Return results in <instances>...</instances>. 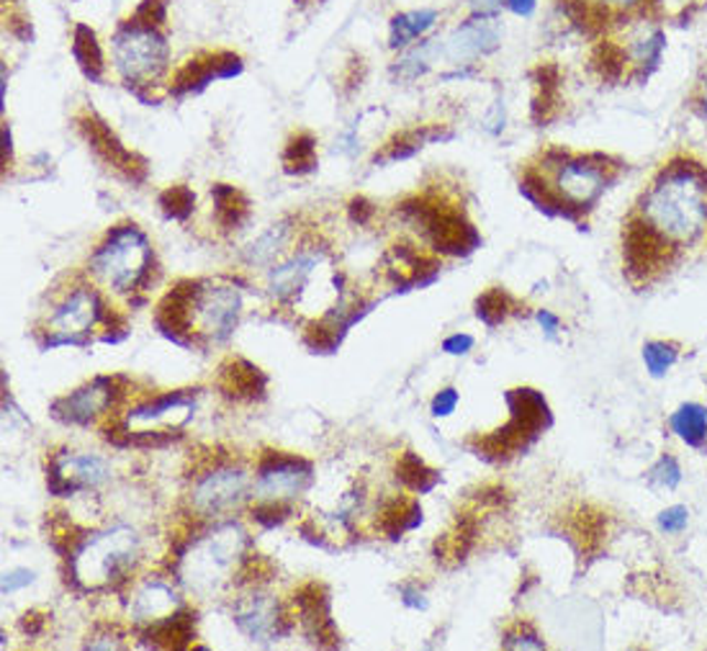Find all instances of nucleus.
<instances>
[{"label":"nucleus","mask_w":707,"mask_h":651,"mask_svg":"<svg viewBox=\"0 0 707 651\" xmlns=\"http://www.w3.org/2000/svg\"><path fill=\"white\" fill-rule=\"evenodd\" d=\"M705 111H707V81H705Z\"/></svg>","instance_id":"55"},{"label":"nucleus","mask_w":707,"mask_h":651,"mask_svg":"<svg viewBox=\"0 0 707 651\" xmlns=\"http://www.w3.org/2000/svg\"><path fill=\"white\" fill-rule=\"evenodd\" d=\"M212 199L216 206V220H219L224 230H237L247 220V214H250V201L235 185H212Z\"/></svg>","instance_id":"27"},{"label":"nucleus","mask_w":707,"mask_h":651,"mask_svg":"<svg viewBox=\"0 0 707 651\" xmlns=\"http://www.w3.org/2000/svg\"><path fill=\"white\" fill-rule=\"evenodd\" d=\"M504 0H469L471 15H500Z\"/></svg>","instance_id":"47"},{"label":"nucleus","mask_w":707,"mask_h":651,"mask_svg":"<svg viewBox=\"0 0 707 651\" xmlns=\"http://www.w3.org/2000/svg\"><path fill=\"white\" fill-rule=\"evenodd\" d=\"M31 583H34V575H31L29 569H15V572H11V575H6V579H3V595L21 590V587H26Z\"/></svg>","instance_id":"46"},{"label":"nucleus","mask_w":707,"mask_h":651,"mask_svg":"<svg viewBox=\"0 0 707 651\" xmlns=\"http://www.w3.org/2000/svg\"><path fill=\"white\" fill-rule=\"evenodd\" d=\"M158 204L168 220L183 222V220H189V216L193 214V209H196V193H193L189 185H183V183L168 185V189L160 193Z\"/></svg>","instance_id":"35"},{"label":"nucleus","mask_w":707,"mask_h":651,"mask_svg":"<svg viewBox=\"0 0 707 651\" xmlns=\"http://www.w3.org/2000/svg\"><path fill=\"white\" fill-rule=\"evenodd\" d=\"M214 67H216V77L219 81H229V77L243 75V57L235 52H214Z\"/></svg>","instance_id":"41"},{"label":"nucleus","mask_w":707,"mask_h":651,"mask_svg":"<svg viewBox=\"0 0 707 651\" xmlns=\"http://www.w3.org/2000/svg\"><path fill=\"white\" fill-rule=\"evenodd\" d=\"M193 409V399L191 394L185 392H175V394H168V397H160L150 402V405L144 407H137L135 413H131L129 420H139V423H150V420H160V417H165L170 413H183V415H191Z\"/></svg>","instance_id":"34"},{"label":"nucleus","mask_w":707,"mask_h":651,"mask_svg":"<svg viewBox=\"0 0 707 651\" xmlns=\"http://www.w3.org/2000/svg\"><path fill=\"white\" fill-rule=\"evenodd\" d=\"M651 479H654V482L662 484V487H677V482H679L677 461H674L672 456H666V459L658 461L656 469L651 471Z\"/></svg>","instance_id":"43"},{"label":"nucleus","mask_w":707,"mask_h":651,"mask_svg":"<svg viewBox=\"0 0 707 651\" xmlns=\"http://www.w3.org/2000/svg\"><path fill=\"white\" fill-rule=\"evenodd\" d=\"M396 477H399L411 492H430L440 479L438 471H432L417 453L411 451L404 453L399 463H396Z\"/></svg>","instance_id":"32"},{"label":"nucleus","mask_w":707,"mask_h":651,"mask_svg":"<svg viewBox=\"0 0 707 651\" xmlns=\"http://www.w3.org/2000/svg\"><path fill=\"white\" fill-rule=\"evenodd\" d=\"M314 268H317V255H312V253L293 255L291 260L283 263V266L270 270V278H268L270 294L281 301L297 299L299 294L304 291L309 278H312Z\"/></svg>","instance_id":"20"},{"label":"nucleus","mask_w":707,"mask_h":651,"mask_svg":"<svg viewBox=\"0 0 707 651\" xmlns=\"http://www.w3.org/2000/svg\"><path fill=\"white\" fill-rule=\"evenodd\" d=\"M286 239H289V224L281 222V224H274L266 235H263L258 243L250 245V250H247V260L250 263H268L270 258H276V253H281V247L286 245Z\"/></svg>","instance_id":"36"},{"label":"nucleus","mask_w":707,"mask_h":651,"mask_svg":"<svg viewBox=\"0 0 707 651\" xmlns=\"http://www.w3.org/2000/svg\"><path fill=\"white\" fill-rule=\"evenodd\" d=\"M268 378L258 366H253L245 359H229L222 363L219 369V389L227 394L229 399L237 402H253L260 399L266 394Z\"/></svg>","instance_id":"18"},{"label":"nucleus","mask_w":707,"mask_h":651,"mask_svg":"<svg viewBox=\"0 0 707 651\" xmlns=\"http://www.w3.org/2000/svg\"><path fill=\"white\" fill-rule=\"evenodd\" d=\"M73 57L77 62V67L83 70L85 77L90 81H100L106 73V60H104V50H100V42L88 23H75L73 29Z\"/></svg>","instance_id":"24"},{"label":"nucleus","mask_w":707,"mask_h":651,"mask_svg":"<svg viewBox=\"0 0 707 651\" xmlns=\"http://www.w3.org/2000/svg\"><path fill=\"white\" fill-rule=\"evenodd\" d=\"M21 629L26 631L29 637H36V633L44 629V616L39 613V610H31V613L21 618Z\"/></svg>","instance_id":"52"},{"label":"nucleus","mask_w":707,"mask_h":651,"mask_svg":"<svg viewBox=\"0 0 707 651\" xmlns=\"http://www.w3.org/2000/svg\"><path fill=\"white\" fill-rule=\"evenodd\" d=\"M235 621L253 641H270L281 633V629H278L281 613H278L276 600L268 598V595H253L250 600L243 602L237 608Z\"/></svg>","instance_id":"19"},{"label":"nucleus","mask_w":707,"mask_h":651,"mask_svg":"<svg viewBox=\"0 0 707 651\" xmlns=\"http://www.w3.org/2000/svg\"><path fill=\"white\" fill-rule=\"evenodd\" d=\"M687 525V508L674 505L658 515V529L666 533H679Z\"/></svg>","instance_id":"44"},{"label":"nucleus","mask_w":707,"mask_h":651,"mask_svg":"<svg viewBox=\"0 0 707 651\" xmlns=\"http://www.w3.org/2000/svg\"><path fill=\"white\" fill-rule=\"evenodd\" d=\"M512 299L504 294L502 289H492L486 294H481L476 301V314L479 320H484L486 324H500L504 317L510 314Z\"/></svg>","instance_id":"37"},{"label":"nucleus","mask_w":707,"mask_h":651,"mask_svg":"<svg viewBox=\"0 0 707 651\" xmlns=\"http://www.w3.org/2000/svg\"><path fill=\"white\" fill-rule=\"evenodd\" d=\"M373 212H376V209H373L371 201H365V199H353L351 201V220L353 222L365 224L373 216Z\"/></svg>","instance_id":"50"},{"label":"nucleus","mask_w":707,"mask_h":651,"mask_svg":"<svg viewBox=\"0 0 707 651\" xmlns=\"http://www.w3.org/2000/svg\"><path fill=\"white\" fill-rule=\"evenodd\" d=\"M438 54H442V44L435 42V39H419V42L407 46V52L394 62L392 73L399 81H417V77H422L432 67Z\"/></svg>","instance_id":"26"},{"label":"nucleus","mask_w":707,"mask_h":651,"mask_svg":"<svg viewBox=\"0 0 707 651\" xmlns=\"http://www.w3.org/2000/svg\"><path fill=\"white\" fill-rule=\"evenodd\" d=\"M114 65L135 88H147L168 70L170 50L158 26L124 21L114 34Z\"/></svg>","instance_id":"5"},{"label":"nucleus","mask_w":707,"mask_h":651,"mask_svg":"<svg viewBox=\"0 0 707 651\" xmlns=\"http://www.w3.org/2000/svg\"><path fill=\"white\" fill-rule=\"evenodd\" d=\"M93 641H88V649H121L124 644L119 641V633H96V637H90Z\"/></svg>","instance_id":"51"},{"label":"nucleus","mask_w":707,"mask_h":651,"mask_svg":"<svg viewBox=\"0 0 707 651\" xmlns=\"http://www.w3.org/2000/svg\"><path fill=\"white\" fill-rule=\"evenodd\" d=\"M119 384L121 378H108V376L93 378L90 384H85L77 392L54 402L52 415L57 417L60 423H67V425L90 423L93 417L104 413V409L111 407L114 402L121 397L124 392L119 389Z\"/></svg>","instance_id":"11"},{"label":"nucleus","mask_w":707,"mask_h":651,"mask_svg":"<svg viewBox=\"0 0 707 651\" xmlns=\"http://www.w3.org/2000/svg\"><path fill=\"white\" fill-rule=\"evenodd\" d=\"M139 538L131 529H114L85 541L73 554V577L85 590H106L124 583L135 567Z\"/></svg>","instance_id":"3"},{"label":"nucleus","mask_w":707,"mask_h":651,"mask_svg":"<svg viewBox=\"0 0 707 651\" xmlns=\"http://www.w3.org/2000/svg\"><path fill=\"white\" fill-rule=\"evenodd\" d=\"M199 286V281H181L160 301L154 322H158L162 335H168L173 343H191L189 335L193 332V317H196Z\"/></svg>","instance_id":"15"},{"label":"nucleus","mask_w":707,"mask_h":651,"mask_svg":"<svg viewBox=\"0 0 707 651\" xmlns=\"http://www.w3.org/2000/svg\"><path fill=\"white\" fill-rule=\"evenodd\" d=\"M131 21L137 23H144V26H162V23L168 21V3L165 0H142V3L137 6L135 15H131Z\"/></svg>","instance_id":"39"},{"label":"nucleus","mask_w":707,"mask_h":651,"mask_svg":"<svg viewBox=\"0 0 707 651\" xmlns=\"http://www.w3.org/2000/svg\"><path fill=\"white\" fill-rule=\"evenodd\" d=\"M293 602L299 606L301 623H304L309 639L320 647H335L338 631H335V623H332L328 587L307 583L297 595H293Z\"/></svg>","instance_id":"17"},{"label":"nucleus","mask_w":707,"mask_h":651,"mask_svg":"<svg viewBox=\"0 0 707 651\" xmlns=\"http://www.w3.org/2000/svg\"><path fill=\"white\" fill-rule=\"evenodd\" d=\"M100 314H104V305H100L98 294L88 289L75 291L73 297L57 309V314L52 317L54 338L50 340V345L83 343V335L100 320Z\"/></svg>","instance_id":"13"},{"label":"nucleus","mask_w":707,"mask_h":651,"mask_svg":"<svg viewBox=\"0 0 707 651\" xmlns=\"http://www.w3.org/2000/svg\"><path fill=\"white\" fill-rule=\"evenodd\" d=\"M666 255H669V247H666L646 224L633 216L623 232V260L628 274L643 281V278H649L654 270L664 266Z\"/></svg>","instance_id":"14"},{"label":"nucleus","mask_w":707,"mask_h":651,"mask_svg":"<svg viewBox=\"0 0 707 651\" xmlns=\"http://www.w3.org/2000/svg\"><path fill=\"white\" fill-rule=\"evenodd\" d=\"M538 322L543 324V330H546L548 335H554L558 330V317H554L550 312H538Z\"/></svg>","instance_id":"53"},{"label":"nucleus","mask_w":707,"mask_h":651,"mask_svg":"<svg viewBox=\"0 0 707 651\" xmlns=\"http://www.w3.org/2000/svg\"><path fill=\"white\" fill-rule=\"evenodd\" d=\"M247 536L239 525H219V529L196 538L189 552L181 556V579L191 590L208 595L227 583L237 564L245 562Z\"/></svg>","instance_id":"2"},{"label":"nucleus","mask_w":707,"mask_h":651,"mask_svg":"<svg viewBox=\"0 0 707 651\" xmlns=\"http://www.w3.org/2000/svg\"><path fill=\"white\" fill-rule=\"evenodd\" d=\"M239 307H243V299H239L237 289H232V286H199L196 317L201 324H204L206 335H212L214 340H224L232 335L239 317Z\"/></svg>","instance_id":"12"},{"label":"nucleus","mask_w":707,"mask_h":651,"mask_svg":"<svg viewBox=\"0 0 707 651\" xmlns=\"http://www.w3.org/2000/svg\"><path fill=\"white\" fill-rule=\"evenodd\" d=\"M178 608H181V600L168 585L147 583L135 598V621L150 626L178 613Z\"/></svg>","instance_id":"22"},{"label":"nucleus","mask_w":707,"mask_h":651,"mask_svg":"<svg viewBox=\"0 0 707 651\" xmlns=\"http://www.w3.org/2000/svg\"><path fill=\"white\" fill-rule=\"evenodd\" d=\"M473 348V338L471 335H453L448 338L446 343H442V351L450 353V355H463L469 353Z\"/></svg>","instance_id":"49"},{"label":"nucleus","mask_w":707,"mask_h":651,"mask_svg":"<svg viewBox=\"0 0 707 651\" xmlns=\"http://www.w3.org/2000/svg\"><path fill=\"white\" fill-rule=\"evenodd\" d=\"M3 160H6V168H8V162L13 160V145H11V127H3Z\"/></svg>","instance_id":"54"},{"label":"nucleus","mask_w":707,"mask_h":651,"mask_svg":"<svg viewBox=\"0 0 707 651\" xmlns=\"http://www.w3.org/2000/svg\"><path fill=\"white\" fill-rule=\"evenodd\" d=\"M193 637H196L193 618L189 613H173L147 626L144 644L154 649H183L191 644Z\"/></svg>","instance_id":"23"},{"label":"nucleus","mask_w":707,"mask_h":651,"mask_svg":"<svg viewBox=\"0 0 707 651\" xmlns=\"http://www.w3.org/2000/svg\"><path fill=\"white\" fill-rule=\"evenodd\" d=\"M458 405V392L456 389H442L438 397L432 399V415L435 417H448Z\"/></svg>","instance_id":"45"},{"label":"nucleus","mask_w":707,"mask_h":651,"mask_svg":"<svg viewBox=\"0 0 707 651\" xmlns=\"http://www.w3.org/2000/svg\"><path fill=\"white\" fill-rule=\"evenodd\" d=\"M312 482V463L299 456L268 451L258 467V494L266 500H289Z\"/></svg>","instance_id":"9"},{"label":"nucleus","mask_w":707,"mask_h":651,"mask_svg":"<svg viewBox=\"0 0 707 651\" xmlns=\"http://www.w3.org/2000/svg\"><path fill=\"white\" fill-rule=\"evenodd\" d=\"M108 479L106 463L96 456H65V459L54 461L46 487L57 498H67L77 490H90V487L104 484Z\"/></svg>","instance_id":"16"},{"label":"nucleus","mask_w":707,"mask_h":651,"mask_svg":"<svg viewBox=\"0 0 707 651\" xmlns=\"http://www.w3.org/2000/svg\"><path fill=\"white\" fill-rule=\"evenodd\" d=\"M592 67L602 81H618V77H623L628 67L623 44L610 42V39H604V42L597 44V50L592 52Z\"/></svg>","instance_id":"33"},{"label":"nucleus","mask_w":707,"mask_h":651,"mask_svg":"<svg viewBox=\"0 0 707 651\" xmlns=\"http://www.w3.org/2000/svg\"><path fill=\"white\" fill-rule=\"evenodd\" d=\"M77 129L85 137V142L108 168H114L121 178H127L131 183H142L147 178V162L139 158L137 152L127 150L121 145V139L114 135V129L96 114H81L77 116Z\"/></svg>","instance_id":"8"},{"label":"nucleus","mask_w":707,"mask_h":651,"mask_svg":"<svg viewBox=\"0 0 707 651\" xmlns=\"http://www.w3.org/2000/svg\"><path fill=\"white\" fill-rule=\"evenodd\" d=\"M504 8L517 19H531L538 11V0H504Z\"/></svg>","instance_id":"48"},{"label":"nucleus","mask_w":707,"mask_h":651,"mask_svg":"<svg viewBox=\"0 0 707 651\" xmlns=\"http://www.w3.org/2000/svg\"><path fill=\"white\" fill-rule=\"evenodd\" d=\"M422 523V510L415 500H394L384 508V513L378 517V529L386 533L388 538H399L404 531L417 529Z\"/></svg>","instance_id":"29"},{"label":"nucleus","mask_w":707,"mask_h":651,"mask_svg":"<svg viewBox=\"0 0 707 651\" xmlns=\"http://www.w3.org/2000/svg\"><path fill=\"white\" fill-rule=\"evenodd\" d=\"M610 166L600 158H558L556 178L550 189L561 199L566 214L574 216L579 209L592 206L610 183Z\"/></svg>","instance_id":"6"},{"label":"nucleus","mask_w":707,"mask_h":651,"mask_svg":"<svg viewBox=\"0 0 707 651\" xmlns=\"http://www.w3.org/2000/svg\"><path fill=\"white\" fill-rule=\"evenodd\" d=\"M214 81H219L214 67V54H201V57L189 60L178 70L173 83H170V93H173L175 98H183L191 96V93H201Z\"/></svg>","instance_id":"25"},{"label":"nucleus","mask_w":707,"mask_h":651,"mask_svg":"<svg viewBox=\"0 0 707 651\" xmlns=\"http://www.w3.org/2000/svg\"><path fill=\"white\" fill-rule=\"evenodd\" d=\"M150 243L137 224H119L108 232L104 245L93 253L90 268L116 291H135L150 270Z\"/></svg>","instance_id":"4"},{"label":"nucleus","mask_w":707,"mask_h":651,"mask_svg":"<svg viewBox=\"0 0 707 651\" xmlns=\"http://www.w3.org/2000/svg\"><path fill=\"white\" fill-rule=\"evenodd\" d=\"M440 13L435 8H415V11L396 13L388 23V46L392 50H407L419 39H425L438 23Z\"/></svg>","instance_id":"21"},{"label":"nucleus","mask_w":707,"mask_h":651,"mask_svg":"<svg viewBox=\"0 0 707 651\" xmlns=\"http://www.w3.org/2000/svg\"><path fill=\"white\" fill-rule=\"evenodd\" d=\"M672 428L689 446H700L707 438V409L689 402L672 415Z\"/></svg>","instance_id":"31"},{"label":"nucleus","mask_w":707,"mask_h":651,"mask_svg":"<svg viewBox=\"0 0 707 651\" xmlns=\"http://www.w3.org/2000/svg\"><path fill=\"white\" fill-rule=\"evenodd\" d=\"M502 34L504 29L500 15H469L450 31L446 44H442V54L453 65L471 67L473 62L500 50Z\"/></svg>","instance_id":"7"},{"label":"nucleus","mask_w":707,"mask_h":651,"mask_svg":"<svg viewBox=\"0 0 707 651\" xmlns=\"http://www.w3.org/2000/svg\"><path fill=\"white\" fill-rule=\"evenodd\" d=\"M317 168V139L309 131L293 135L283 150V170L291 175L312 173Z\"/></svg>","instance_id":"30"},{"label":"nucleus","mask_w":707,"mask_h":651,"mask_svg":"<svg viewBox=\"0 0 707 651\" xmlns=\"http://www.w3.org/2000/svg\"><path fill=\"white\" fill-rule=\"evenodd\" d=\"M615 13V19H628V15H639V13H651V3L654 0H600Z\"/></svg>","instance_id":"42"},{"label":"nucleus","mask_w":707,"mask_h":651,"mask_svg":"<svg viewBox=\"0 0 707 651\" xmlns=\"http://www.w3.org/2000/svg\"><path fill=\"white\" fill-rule=\"evenodd\" d=\"M247 484L243 469H216L193 487V508L201 515L232 513L245 502Z\"/></svg>","instance_id":"10"},{"label":"nucleus","mask_w":707,"mask_h":651,"mask_svg":"<svg viewBox=\"0 0 707 651\" xmlns=\"http://www.w3.org/2000/svg\"><path fill=\"white\" fill-rule=\"evenodd\" d=\"M453 135L450 131H442L438 127H422V129H411V131H401V135H396L392 142L386 145V152L384 158L386 162H396V160H407L411 154H417L422 150L425 145L435 142V139H450Z\"/></svg>","instance_id":"28"},{"label":"nucleus","mask_w":707,"mask_h":651,"mask_svg":"<svg viewBox=\"0 0 707 651\" xmlns=\"http://www.w3.org/2000/svg\"><path fill=\"white\" fill-rule=\"evenodd\" d=\"M635 220L669 250L693 245L707 227V170L689 160H672L643 191Z\"/></svg>","instance_id":"1"},{"label":"nucleus","mask_w":707,"mask_h":651,"mask_svg":"<svg viewBox=\"0 0 707 651\" xmlns=\"http://www.w3.org/2000/svg\"><path fill=\"white\" fill-rule=\"evenodd\" d=\"M643 361H646L651 376H664L677 361V345L662 343V340L646 343L643 345Z\"/></svg>","instance_id":"38"},{"label":"nucleus","mask_w":707,"mask_h":651,"mask_svg":"<svg viewBox=\"0 0 707 651\" xmlns=\"http://www.w3.org/2000/svg\"><path fill=\"white\" fill-rule=\"evenodd\" d=\"M291 515V510L283 505V500H266L255 508V521L266 525V529H274V525H281L286 517Z\"/></svg>","instance_id":"40"}]
</instances>
